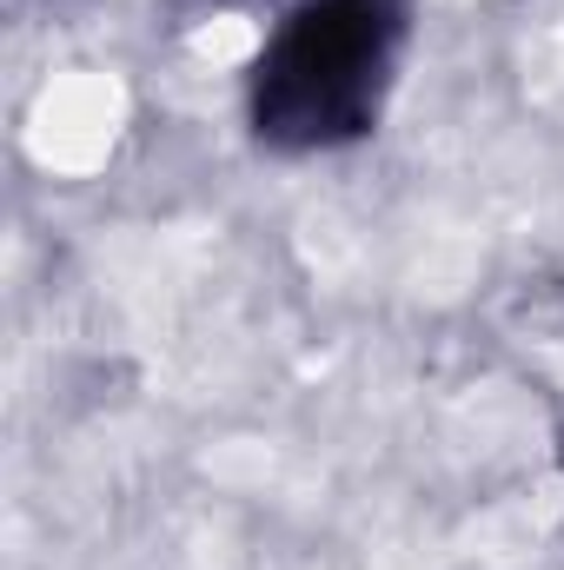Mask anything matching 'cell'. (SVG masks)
I'll list each match as a JSON object with an SVG mask.
<instances>
[{
    "label": "cell",
    "mask_w": 564,
    "mask_h": 570,
    "mask_svg": "<svg viewBox=\"0 0 564 570\" xmlns=\"http://www.w3.org/2000/svg\"><path fill=\"white\" fill-rule=\"evenodd\" d=\"M419 0H285L246 67V140L273 159H325L386 127Z\"/></svg>",
    "instance_id": "cell-1"
},
{
    "label": "cell",
    "mask_w": 564,
    "mask_h": 570,
    "mask_svg": "<svg viewBox=\"0 0 564 570\" xmlns=\"http://www.w3.org/2000/svg\"><path fill=\"white\" fill-rule=\"evenodd\" d=\"M186 13H260V7H285V0H179Z\"/></svg>",
    "instance_id": "cell-2"
}]
</instances>
